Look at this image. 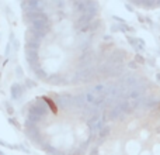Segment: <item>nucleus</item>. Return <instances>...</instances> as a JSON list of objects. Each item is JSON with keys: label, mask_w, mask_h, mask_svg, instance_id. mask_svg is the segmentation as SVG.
<instances>
[{"label": "nucleus", "mask_w": 160, "mask_h": 155, "mask_svg": "<svg viewBox=\"0 0 160 155\" xmlns=\"http://www.w3.org/2000/svg\"><path fill=\"white\" fill-rule=\"evenodd\" d=\"M139 155H152V151H150V148H143Z\"/></svg>", "instance_id": "nucleus-6"}, {"label": "nucleus", "mask_w": 160, "mask_h": 155, "mask_svg": "<svg viewBox=\"0 0 160 155\" xmlns=\"http://www.w3.org/2000/svg\"><path fill=\"white\" fill-rule=\"evenodd\" d=\"M24 55L38 80L51 86L84 82L94 61V11L91 3L27 2Z\"/></svg>", "instance_id": "nucleus-1"}, {"label": "nucleus", "mask_w": 160, "mask_h": 155, "mask_svg": "<svg viewBox=\"0 0 160 155\" xmlns=\"http://www.w3.org/2000/svg\"><path fill=\"white\" fill-rule=\"evenodd\" d=\"M143 144L136 137H127L121 144V154L122 155H139L143 150Z\"/></svg>", "instance_id": "nucleus-3"}, {"label": "nucleus", "mask_w": 160, "mask_h": 155, "mask_svg": "<svg viewBox=\"0 0 160 155\" xmlns=\"http://www.w3.org/2000/svg\"><path fill=\"white\" fill-rule=\"evenodd\" d=\"M150 151H152V155H160V141L155 142V144L150 147Z\"/></svg>", "instance_id": "nucleus-5"}, {"label": "nucleus", "mask_w": 160, "mask_h": 155, "mask_svg": "<svg viewBox=\"0 0 160 155\" xmlns=\"http://www.w3.org/2000/svg\"><path fill=\"white\" fill-rule=\"evenodd\" d=\"M22 127L44 154L83 155L93 138V114L82 96L49 92L27 104Z\"/></svg>", "instance_id": "nucleus-2"}, {"label": "nucleus", "mask_w": 160, "mask_h": 155, "mask_svg": "<svg viewBox=\"0 0 160 155\" xmlns=\"http://www.w3.org/2000/svg\"><path fill=\"white\" fill-rule=\"evenodd\" d=\"M149 137H150V130L149 128H146V127L138 128V137H136V138H138L142 144H145V142L149 140Z\"/></svg>", "instance_id": "nucleus-4"}]
</instances>
